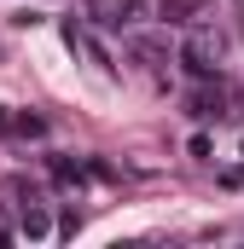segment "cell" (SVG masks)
Wrapping results in <instances>:
<instances>
[{
	"instance_id": "1",
	"label": "cell",
	"mask_w": 244,
	"mask_h": 249,
	"mask_svg": "<svg viewBox=\"0 0 244 249\" xmlns=\"http://www.w3.org/2000/svg\"><path fill=\"white\" fill-rule=\"evenodd\" d=\"M6 197H12V209H18V238H53V203L41 197V186L35 180H12L6 186Z\"/></svg>"
},
{
	"instance_id": "2",
	"label": "cell",
	"mask_w": 244,
	"mask_h": 249,
	"mask_svg": "<svg viewBox=\"0 0 244 249\" xmlns=\"http://www.w3.org/2000/svg\"><path fill=\"white\" fill-rule=\"evenodd\" d=\"M221 47H227V41H221L209 23H192V35L181 41V53H175V58H181L198 81H209V75H221Z\"/></svg>"
},
{
	"instance_id": "3",
	"label": "cell",
	"mask_w": 244,
	"mask_h": 249,
	"mask_svg": "<svg viewBox=\"0 0 244 249\" xmlns=\"http://www.w3.org/2000/svg\"><path fill=\"white\" fill-rule=\"evenodd\" d=\"M64 47H70V53H81V58L93 64V70H105V75L117 70V64H111V53L99 47V35H93V29H87L81 18H64Z\"/></svg>"
},
{
	"instance_id": "4",
	"label": "cell",
	"mask_w": 244,
	"mask_h": 249,
	"mask_svg": "<svg viewBox=\"0 0 244 249\" xmlns=\"http://www.w3.org/2000/svg\"><path fill=\"white\" fill-rule=\"evenodd\" d=\"M186 110L198 116V122H209V116H227V93H221V75H209L192 99H186Z\"/></svg>"
},
{
	"instance_id": "5",
	"label": "cell",
	"mask_w": 244,
	"mask_h": 249,
	"mask_svg": "<svg viewBox=\"0 0 244 249\" xmlns=\"http://www.w3.org/2000/svg\"><path fill=\"white\" fill-rule=\"evenodd\" d=\"M47 122L29 116V110H0V139H41Z\"/></svg>"
},
{
	"instance_id": "6",
	"label": "cell",
	"mask_w": 244,
	"mask_h": 249,
	"mask_svg": "<svg viewBox=\"0 0 244 249\" xmlns=\"http://www.w3.org/2000/svg\"><path fill=\"white\" fill-rule=\"evenodd\" d=\"M203 18H209V0H163V23H175V29H192Z\"/></svg>"
},
{
	"instance_id": "7",
	"label": "cell",
	"mask_w": 244,
	"mask_h": 249,
	"mask_svg": "<svg viewBox=\"0 0 244 249\" xmlns=\"http://www.w3.org/2000/svg\"><path fill=\"white\" fill-rule=\"evenodd\" d=\"M47 174H53L59 191H81V186H87V168H81L76 157H47Z\"/></svg>"
},
{
	"instance_id": "8",
	"label": "cell",
	"mask_w": 244,
	"mask_h": 249,
	"mask_svg": "<svg viewBox=\"0 0 244 249\" xmlns=\"http://www.w3.org/2000/svg\"><path fill=\"white\" fill-rule=\"evenodd\" d=\"M105 23H111V29H140V23H145V0H122V6H111Z\"/></svg>"
},
{
	"instance_id": "9",
	"label": "cell",
	"mask_w": 244,
	"mask_h": 249,
	"mask_svg": "<svg viewBox=\"0 0 244 249\" xmlns=\"http://www.w3.org/2000/svg\"><path fill=\"white\" fill-rule=\"evenodd\" d=\"M128 47H134V58L151 64V70H163V64H169V47H163V41H151V35H134Z\"/></svg>"
},
{
	"instance_id": "10",
	"label": "cell",
	"mask_w": 244,
	"mask_h": 249,
	"mask_svg": "<svg viewBox=\"0 0 244 249\" xmlns=\"http://www.w3.org/2000/svg\"><path fill=\"white\" fill-rule=\"evenodd\" d=\"M81 232V209H64V220H59V238H76Z\"/></svg>"
}]
</instances>
